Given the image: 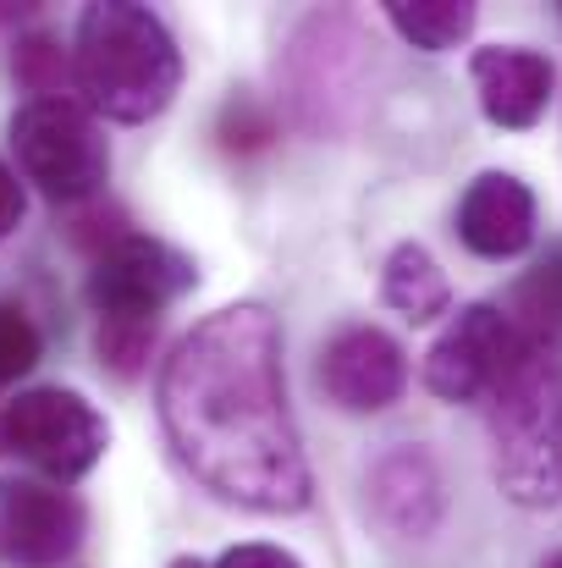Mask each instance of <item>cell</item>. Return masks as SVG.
<instances>
[{
	"label": "cell",
	"instance_id": "6da1fadb",
	"mask_svg": "<svg viewBox=\"0 0 562 568\" xmlns=\"http://www.w3.org/2000/svg\"><path fill=\"white\" fill-rule=\"evenodd\" d=\"M161 425L193 480L254 514H298L315 497L282 381V326L265 304L204 315L161 371Z\"/></svg>",
	"mask_w": 562,
	"mask_h": 568
},
{
	"label": "cell",
	"instance_id": "7a4b0ae2",
	"mask_svg": "<svg viewBox=\"0 0 562 568\" xmlns=\"http://www.w3.org/2000/svg\"><path fill=\"white\" fill-rule=\"evenodd\" d=\"M72 83L89 111L111 122H150L183 89V50L150 6L94 0L78 17Z\"/></svg>",
	"mask_w": 562,
	"mask_h": 568
},
{
	"label": "cell",
	"instance_id": "3957f363",
	"mask_svg": "<svg viewBox=\"0 0 562 568\" xmlns=\"http://www.w3.org/2000/svg\"><path fill=\"white\" fill-rule=\"evenodd\" d=\"M491 469L519 508L562 503V354L530 348L513 381L486 403Z\"/></svg>",
	"mask_w": 562,
	"mask_h": 568
},
{
	"label": "cell",
	"instance_id": "277c9868",
	"mask_svg": "<svg viewBox=\"0 0 562 568\" xmlns=\"http://www.w3.org/2000/svg\"><path fill=\"white\" fill-rule=\"evenodd\" d=\"M6 133H11L17 172L55 204L78 210L111 178V144L100 122L72 100H28Z\"/></svg>",
	"mask_w": 562,
	"mask_h": 568
},
{
	"label": "cell",
	"instance_id": "5b68a950",
	"mask_svg": "<svg viewBox=\"0 0 562 568\" xmlns=\"http://www.w3.org/2000/svg\"><path fill=\"white\" fill-rule=\"evenodd\" d=\"M105 447H111L105 414L67 386H33L0 403V453L33 464L55 486L83 480L105 458Z\"/></svg>",
	"mask_w": 562,
	"mask_h": 568
},
{
	"label": "cell",
	"instance_id": "8992f818",
	"mask_svg": "<svg viewBox=\"0 0 562 568\" xmlns=\"http://www.w3.org/2000/svg\"><path fill=\"white\" fill-rule=\"evenodd\" d=\"M287 100L309 133H337L348 111L359 105L365 72H370V39L354 17L320 11L309 17L287 44Z\"/></svg>",
	"mask_w": 562,
	"mask_h": 568
},
{
	"label": "cell",
	"instance_id": "52a82bcc",
	"mask_svg": "<svg viewBox=\"0 0 562 568\" xmlns=\"http://www.w3.org/2000/svg\"><path fill=\"white\" fill-rule=\"evenodd\" d=\"M193 287H198V271L183 248L127 232L94 260L83 298L100 315V326H161V315Z\"/></svg>",
	"mask_w": 562,
	"mask_h": 568
},
{
	"label": "cell",
	"instance_id": "ba28073f",
	"mask_svg": "<svg viewBox=\"0 0 562 568\" xmlns=\"http://www.w3.org/2000/svg\"><path fill=\"white\" fill-rule=\"evenodd\" d=\"M530 343L497 304H469L425 354V386L441 403H491L513 371L524 365Z\"/></svg>",
	"mask_w": 562,
	"mask_h": 568
},
{
	"label": "cell",
	"instance_id": "9c48e42d",
	"mask_svg": "<svg viewBox=\"0 0 562 568\" xmlns=\"http://www.w3.org/2000/svg\"><path fill=\"white\" fill-rule=\"evenodd\" d=\"M83 503L44 480H0V564L61 568L83 547Z\"/></svg>",
	"mask_w": 562,
	"mask_h": 568
},
{
	"label": "cell",
	"instance_id": "30bf717a",
	"mask_svg": "<svg viewBox=\"0 0 562 568\" xmlns=\"http://www.w3.org/2000/svg\"><path fill=\"white\" fill-rule=\"evenodd\" d=\"M320 386L348 414H380L408 386V354L380 326H348L320 354Z\"/></svg>",
	"mask_w": 562,
	"mask_h": 568
},
{
	"label": "cell",
	"instance_id": "8fae6325",
	"mask_svg": "<svg viewBox=\"0 0 562 568\" xmlns=\"http://www.w3.org/2000/svg\"><path fill=\"white\" fill-rule=\"evenodd\" d=\"M370 514L375 525L397 541H425L436 536L447 514V486L441 469L425 447H391L370 469Z\"/></svg>",
	"mask_w": 562,
	"mask_h": 568
},
{
	"label": "cell",
	"instance_id": "7c38bea8",
	"mask_svg": "<svg viewBox=\"0 0 562 568\" xmlns=\"http://www.w3.org/2000/svg\"><path fill=\"white\" fill-rule=\"evenodd\" d=\"M469 78H474L480 111L497 128H513V133L535 128L546 116V105H552V89H558V67L541 50H524V44H486V50H474Z\"/></svg>",
	"mask_w": 562,
	"mask_h": 568
},
{
	"label": "cell",
	"instance_id": "4fadbf2b",
	"mask_svg": "<svg viewBox=\"0 0 562 568\" xmlns=\"http://www.w3.org/2000/svg\"><path fill=\"white\" fill-rule=\"evenodd\" d=\"M458 237L480 260H519L535 243V193L513 172H480L458 204Z\"/></svg>",
	"mask_w": 562,
	"mask_h": 568
},
{
	"label": "cell",
	"instance_id": "5bb4252c",
	"mask_svg": "<svg viewBox=\"0 0 562 568\" xmlns=\"http://www.w3.org/2000/svg\"><path fill=\"white\" fill-rule=\"evenodd\" d=\"M380 298H386L402 321L425 326V321L447 315L452 287H447V271L436 265V254H430L425 243H397V248L386 254V271H380Z\"/></svg>",
	"mask_w": 562,
	"mask_h": 568
},
{
	"label": "cell",
	"instance_id": "9a60e30c",
	"mask_svg": "<svg viewBox=\"0 0 562 568\" xmlns=\"http://www.w3.org/2000/svg\"><path fill=\"white\" fill-rule=\"evenodd\" d=\"M508 321L524 332L530 348H558L562 354V243L519 276L508 298Z\"/></svg>",
	"mask_w": 562,
	"mask_h": 568
},
{
	"label": "cell",
	"instance_id": "2e32d148",
	"mask_svg": "<svg viewBox=\"0 0 562 568\" xmlns=\"http://www.w3.org/2000/svg\"><path fill=\"white\" fill-rule=\"evenodd\" d=\"M386 17H391V28H397L413 50L441 55V50H458V44L474 33V17H480V11H474L469 0H391Z\"/></svg>",
	"mask_w": 562,
	"mask_h": 568
},
{
	"label": "cell",
	"instance_id": "e0dca14e",
	"mask_svg": "<svg viewBox=\"0 0 562 568\" xmlns=\"http://www.w3.org/2000/svg\"><path fill=\"white\" fill-rule=\"evenodd\" d=\"M11 78H17L33 100H67L72 61H67L61 39H50V33H28V39L11 44Z\"/></svg>",
	"mask_w": 562,
	"mask_h": 568
},
{
	"label": "cell",
	"instance_id": "ac0fdd59",
	"mask_svg": "<svg viewBox=\"0 0 562 568\" xmlns=\"http://www.w3.org/2000/svg\"><path fill=\"white\" fill-rule=\"evenodd\" d=\"M44 354V337L39 326L17 310V304H0V392H11L17 381L28 376Z\"/></svg>",
	"mask_w": 562,
	"mask_h": 568
},
{
	"label": "cell",
	"instance_id": "d6986e66",
	"mask_svg": "<svg viewBox=\"0 0 562 568\" xmlns=\"http://www.w3.org/2000/svg\"><path fill=\"white\" fill-rule=\"evenodd\" d=\"M155 332H161V326H100V337H94L100 365L122 381L144 376V365H150V354H155Z\"/></svg>",
	"mask_w": 562,
	"mask_h": 568
},
{
	"label": "cell",
	"instance_id": "ffe728a7",
	"mask_svg": "<svg viewBox=\"0 0 562 568\" xmlns=\"http://www.w3.org/2000/svg\"><path fill=\"white\" fill-rule=\"evenodd\" d=\"M270 139H276V116H270L259 100H248V94L226 100V111H221V144H226L232 155H254V150H265Z\"/></svg>",
	"mask_w": 562,
	"mask_h": 568
},
{
	"label": "cell",
	"instance_id": "44dd1931",
	"mask_svg": "<svg viewBox=\"0 0 562 568\" xmlns=\"http://www.w3.org/2000/svg\"><path fill=\"white\" fill-rule=\"evenodd\" d=\"M67 237L100 260L111 243H122V237H127V221H122V210H111V204H94V199H89V204H78V210L67 215Z\"/></svg>",
	"mask_w": 562,
	"mask_h": 568
},
{
	"label": "cell",
	"instance_id": "7402d4cb",
	"mask_svg": "<svg viewBox=\"0 0 562 568\" xmlns=\"http://www.w3.org/2000/svg\"><path fill=\"white\" fill-rule=\"evenodd\" d=\"M215 568H304L293 552H282V547H265V541H243V547H226Z\"/></svg>",
	"mask_w": 562,
	"mask_h": 568
},
{
	"label": "cell",
	"instance_id": "603a6c76",
	"mask_svg": "<svg viewBox=\"0 0 562 568\" xmlns=\"http://www.w3.org/2000/svg\"><path fill=\"white\" fill-rule=\"evenodd\" d=\"M22 215H28V193H22V183H17V172L0 161V243L22 226Z\"/></svg>",
	"mask_w": 562,
	"mask_h": 568
},
{
	"label": "cell",
	"instance_id": "cb8c5ba5",
	"mask_svg": "<svg viewBox=\"0 0 562 568\" xmlns=\"http://www.w3.org/2000/svg\"><path fill=\"white\" fill-rule=\"evenodd\" d=\"M172 568H210V564H198V558H177Z\"/></svg>",
	"mask_w": 562,
	"mask_h": 568
},
{
	"label": "cell",
	"instance_id": "d4e9b609",
	"mask_svg": "<svg viewBox=\"0 0 562 568\" xmlns=\"http://www.w3.org/2000/svg\"><path fill=\"white\" fill-rule=\"evenodd\" d=\"M541 568H562V552H552V558H546V564H541Z\"/></svg>",
	"mask_w": 562,
	"mask_h": 568
}]
</instances>
